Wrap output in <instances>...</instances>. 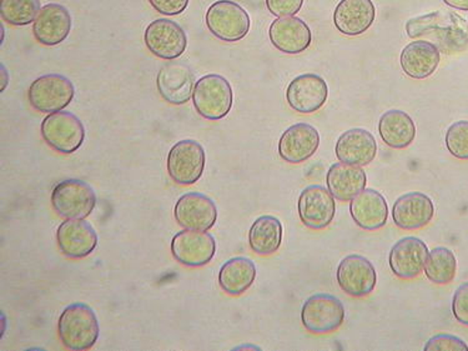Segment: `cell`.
Returning a JSON list of instances; mask_svg holds the SVG:
<instances>
[{"instance_id":"6da1fadb","label":"cell","mask_w":468,"mask_h":351,"mask_svg":"<svg viewBox=\"0 0 468 351\" xmlns=\"http://www.w3.org/2000/svg\"><path fill=\"white\" fill-rule=\"evenodd\" d=\"M406 33L411 39L427 40L443 54L464 52L468 48V22L447 10L416 16L406 23Z\"/></svg>"},{"instance_id":"7a4b0ae2","label":"cell","mask_w":468,"mask_h":351,"mask_svg":"<svg viewBox=\"0 0 468 351\" xmlns=\"http://www.w3.org/2000/svg\"><path fill=\"white\" fill-rule=\"evenodd\" d=\"M99 322L94 310L87 304H71L61 313L58 334L65 347L74 351L91 349L99 339Z\"/></svg>"},{"instance_id":"3957f363","label":"cell","mask_w":468,"mask_h":351,"mask_svg":"<svg viewBox=\"0 0 468 351\" xmlns=\"http://www.w3.org/2000/svg\"><path fill=\"white\" fill-rule=\"evenodd\" d=\"M234 94L228 80L218 74L205 75L197 81L193 103L197 114L207 121H220L232 108Z\"/></svg>"},{"instance_id":"277c9868","label":"cell","mask_w":468,"mask_h":351,"mask_svg":"<svg viewBox=\"0 0 468 351\" xmlns=\"http://www.w3.org/2000/svg\"><path fill=\"white\" fill-rule=\"evenodd\" d=\"M205 22L215 37L227 43L240 42L248 36L251 26L248 12L231 0H218L211 5Z\"/></svg>"},{"instance_id":"5b68a950","label":"cell","mask_w":468,"mask_h":351,"mask_svg":"<svg viewBox=\"0 0 468 351\" xmlns=\"http://www.w3.org/2000/svg\"><path fill=\"white\" fill-rule=\"evenodd\" d=\"M51 206L64 219H85L97 206V194L83 180L67 179L54 186Z\"/></svg>"},{"instance_id":"8992f818","label":"cell","mask_w":468,"mask_h":351,"mask_svg":"<svg viewBox=\"0 0 468 351\" xmlns=\"http://www.w3.org/2000/svg\"><path fill=\"white\" fill-rule=\"evenodd\" d=\"M44 142L61 154H73L83 145L85 128L77 115L69 112H58L48 115L42 122Z\"/></svg>"},{"instance_id":"52a82bcc","label":"cell","mask_w":468,"mask_h":351,"mask_svg":"<svg viewBox=\"0 0 468 351\" xmlns=\"http://www.w3.org/2000/svg\"><path fill=\"white\" fill-rule=\"evenodd\" d=\"M74 95V85L67 77L47 74L30 85L28 101L34 111L53 114L67 108L73 101Z\"/></svg>"},{"instance_id":"ba28073f","label":"cell","mask_w":468,"mask_h":351,"mask_svg":"<svg viewBox=\"0 0 468 351\" xmlns=\"http://www.w3.org/2000/svg\"><path fill=\"white\" fill-rule=\"evenodd\" d=\"M345 322V308L336 296L315 294L303 303L302 323L303 328L315 335L336 332Z\"/></svg>"},{"instance_id":"9c48e42d","label":"cell","mask_w":468,"mask_h":351,"mask_svg":"<svg viewBox=\"0 0 468 351\" xmlns=\"http://www.w3.org/2000/svg\"><path fill=\"white\" fill-rule=\"evenodd\" d=\"M205 168V150L195 141H181L167 155V173L179 186H193L199 182Z\"/></svg>"},{"instance_id":"30bf717a","label":"cell","mask_w":468,"mask_h":351,"mask_svg":"<svg viewBox=\"0 0 468 351\" xmlns=\"http://www.w3.org/2000/svg\"><path fill=\"white\" fill-rule=\"evenodd\" d=\"M144 42L149 52L163 60H174L183 56L187 37L179 24L160 18L150 23L145 30Z\"/></svg>"},{"instance_id":"8fae6325","label":"cell","mask_w":468,"mask_h":351,"mask_svg":"<svg viewBox=\"0 0 468 351\" xmlns=\"http://www.w3.org/2000/svg\"><path fill=\"white\" fill-rule=\"evenodd\" d=\"M302 223L313 230L329 228L336 214L335 197L321 186H310L303 190L297 203Z\"/></svg>"},{"instance_id":"7c38bea8","label":"cell","mask_w":468,"mask_h":351,"mask_svg":"<svg viewBox=\"0 0 468 351\" xmlns=\"http://www.w3.org/2000/svg\"><path fill=\"white\" fill-rule=\"evenodd\" d=\"M217 243L207 231L183 230L172 240V254L176 261L189 268H201L213 261Z\"/></svg>"},{"instance_id":"4fadbf2b","label":"cell","mask_w":468,"mask_h":351,"mask_svg":"<svg viewBox=\"0 0 468 351\" xmlns=\"http://www.w3.org/2000/svg\"><path fill=\"white\" fill-rule=\"evenodd\" d=\"M337 284L341 291L353 298H365L374 292L378 274L368 259L362 255H348L337 267Z\"/></svg>"},{"instance_id":"5bb4252c","label":"cell","mask_w":468,"mask_h":351,"mask_svg":"<svg viewBox=\"0 0 468 351\" xmlns=\"http://www.w3.org/2000/svg\"><path fill=\"white\" fill-rule=\"evenodd\" d=\"M329 97L326 81L317 74H303L289 84L286 101L292 111L300 114L319 112Z\"/></svg>"},{"instance_id":"9a60e30c","label":"cell","mask_w":468,"mask_h":351,"mask_svg":"<svg viewBox=\"0 0 468 351\" xmlns=\"http://www.w3.org/2000/svg\"><path fill=\"white\" fill-rule=\"evenodd\" d=\"M174 217L184 229L207 231L217 223V204L204 194H184L174 207Z\"/></svg>"},{"instance_id":"2e32d148","label":"cell","mask_w":468,"mask_h":351,"mask_svg":"<svg viewBox=\"0 0 468 351\" xmlns=\"http://www.w3.org/2000/svg\"><path fill=\"white\" fill-rule=\"evenodd\" d=\"M195 75L190 68L179 61L162 67L156 77L160 97L172 105H184L193 98Z\"/></svg>"},{"instance_id":"e0dca14e","label":"cell","mask_w":468,"mask_h":351,"mask_svg":"<svg viewBox=\"0 0 468 351\" xmlns=\"http://www.w3.org/2000/svg\"><path fill=\"white\" fill-rule=\"evenodd\" d=\"M429 253V248L419 238H404L389 251V268L396 277L411 281L418 278L425 269Z\"/></svg>"},{"instance_id":"ac0fdd59","label":"cell","mask_w":468,"mask_h":351,"mask_svg":"<svg viewBox=\"0 0 468 351\" xmlns=\"http://www.w3.org/2000/svg\"><path fill=\"white\" fill-rule=\"evenodd\" d=\"M320 134L313 125L299 122L283 132L279 142V155L289 165H302L315 154Z\"/></svg>"},{"instance_id":"d6986e66","label":"cell","mask_w":468,"mask_h":351,"mask_svg":"<svg viewBox=\"0 0 468 351\" xmlns=\"http://www.w3.org/2000/svg\"><path fill=\"white\" fill-rule=\"evenodd\" d=\"M270 42L283 54L296 56L309 49L313 33L303 19L285 16L274 20L269 29Z\"/></svg>"},{"instance_id":"ffe728a7","label":"cell","mask_w":468,"mask_h":351,"mask_svg":"<svg viewBox=\"0 0 468 351\" xmlns=\"http://www.w3.org/2000/svg\"><path fill=\"white\" fill-rule=\"evenodd\" d=\"M435 206L431 197L420 192L405 194L392 207V220L402 230H418L431 223Z\"/></svg>"},{"instance_id":"44dd1931","label":"cell","mask_w":468,"mask_h":351,"mask_svg":"<svg viewBox=\"0 0 468 351\" xmlns=\"http://www.w3.org/2000/svg\"><path fill=\"white\" fill-rule=\"evenodd\" d=\"M58 247L69 259H83L98 245L97 231L84 219H67L57 230Z\"/></svg>"},{"instance_id":"7402d4cb","label":"cell","mask_w":468,"mask_h":351,"mask_svg":"<svg viewBox=\"0 0 468 351\" xmlns=\"http://www.w3.org/2000/svg\"><path fill=\"white\" fill-rule=\"evenodd\" d=\"M71 30L69 10L56 3L44 5L33 23V34L37 43L56 47L63 43Z\"/></svg>"},{"instance_id":"603a6c76","label":"cell","mask_w":468,"mask_h":351,"mask_svg":"<svg viewBox=\"0 0 468 351\" xmlns=\"http://www.w3.org/2000/svg\"><path fill=\"white\" fill-rule=\"evenodd\" d=\"M376 9L371 0H341L334 13V24L341 34L358 37L371 28Z\"/></svg>"},{"instance_id":"cb8c5ba5","label":"cell","mask_w":468,"mask_h":351,"mask_svg":"<svg viewBox=\"0 0 468 351\" xmlns=\"http://www.w3.org/2000/svg\"><path fill=\"white\" fill-rule=\"evenodd\" d=\"M335 153L345 165L367 166L374 162L378 144L370 132L354 128L341 134L335 146Z\"/></svg>"},{"instance_id":"d4e9b609","label":"cell","mask_w":468,"mask_h":351,"mask_svg":"<svg viewBox=\"0 0 468 351\" xmlns=\"http://www.w3.org/2000/svg\"><path fill=\"white\" fill-rule=\"evenodd\" d=\"M350 214L355 224L361 229L375 231L388 223V206L380 192L365 189L351 200Z\"/></svg>"},{"instance_id":"484cf974","label":"cell","mask_w":468,"mask_h":351,"mask_svg":"<svg viewBox=\"0 0 468 351\" xmlns=\"http://www.w3.org/2000/svg\"><path fill=\"white\" fill-rule=\"evenodd\" d=\"M440 61V50L432 43L421 39L408 44L399 57L402 71L418 80L431 77L439 68Z\"/></svg>"},{"instance_id":"4316f807","label":"cell","mask_w":468,"mask_h":351,"mask_svg":"<svg viewBox=\"0 0 468 351\" xmlns=\"http://www.w3.org/2000/svg\"><path fill=\"white\" fill-rule=\"evenodd\" d=\"M326 184L335 199L351 202L367 189V173L362 166L335 163L327 172Z\"/></svg>"},{"instance_id":"83f0119b","label":"cell","mask_w":468,"mask_h":351,"mask_svg":"<svg viewBox=\"0 0 468 351\" xmlns=\"http://www.w3.org/2000/svg\"><path fill=\"white\" fill-rule=\"evenodd\" d=\"M378 133L389 148L405 149L415 141L416 125L408 112L394 109L381 115Z\"/></svg>"},{"instance_id":"f1b7e54d","label":"cell","mask_w":468,"mask_h":351,"mask_svg":"<svg viewBox=\"0 0 468 351\" xmlns=\"http://www.w3.org/2000/svg\"><path fill=\"white\" fill-rule=\"evenodd\" d=\"M256 279L254 261L244 257L232 258L218 271V285L228 295L239 296L249 291Z\"/></svg>"},{"instance_id":"f546056e","label":"cell","mask_w":468,"mask_h":351,"mask_svg":"<svg viewBox=\"0 0 468 351\" xmlns=\"http://www.w3.org/2000/svg\"><path fill=\"white\" fill-rule=\"evenodd\" d=\"M282 225L278 218L260 217L251 225L249 231V245L255 254L269 257L282 247Z\"/></svg>"},{"instance_id":"4dcf8cb0","label":"cell","mask_w":468,"mask_h":351,"mask_svg":"<svg viewBox=\"0 0 468 351\" xmlns=\"http://www.w3.org/2000/svg\"><path fill=\"white\" fill-rule=\"evenodd\" d=\"M425 275L436 285H447L456 277L457 261L450 249L439 247L432 249L427 257Z\"/></svg>"},{"instance_id":"1f68e13d","label":"cell","mask_w":468,"mask_h":351,"mask_svg":"<svg viewBox=\"0 0 468 351\" xmlns=\"http://www.w3.org/2000/svg\"><path fill=\"white\" fill-rule=\"evenodd\" d=\"M40 9V0H0L3 22L13 27H26L34 23Z\"/></svg>"},{"instance_id":"d6a6232c","label":"cell","mask_w":468,"mask_h":351,"mask_svg":"<svg viewBox=\"0 0 468 351\" xmlns=\"http://www.w3.org/2000/svg\"><path fill=\"white\" fill-rule=\"evenodd\" d=\"M445 143L451 155L460 160H468V122H453L446 133Z\"/></svg>"},{"instance_id":"836d02e7","label":"cell","mask_w":468,"mask_h":351,"mask_svg":"<svg viewBox=\"0 0 468 351\" xmlns=\"http://www.w3.org/2000/svg\"><path fill=\"white\" fill-rule=\"evenodd\" d=\"M425 351H468V346L463 339L449 334H440L427 342Z\"/></svg>"},{"instance_id":"e575fe53","label":"cell","mask_w":468,"mask_h":351,"mask_svg":"<svg viewBox=\"0 0 468 351\" xmlns=\"http://www.w3.org/2000/svg\"><path fill=\"white\" fill-rule=\"evenodd\" d=\"M303 0H266V6L278 18L293 16L302 10Z\"/></svg>"},{"instance_id":"d590c367","label":"cell","mask_w":468,"mask_h":351,"mask_svg":"<svg viewBox=\"0 0 468 351\" xmlns=\"http://www.w3.org/2000/svg\"><path fill=\"white\" fill-rule=\"evenodd\" d=\"M452 313L461 325L468 326V282H464L454 292Z\"/></svg>"},{"instance_id":"8d00e7d4","label":"cell","mask_w":468,"mask_h":351,"mask_svg":"<svg viewBox=\"0 0 468 351\" xmlns=\"http://www.w3.org/2000/svg\"><path fill=\"white\" fill-rule=\"evenodd\" d=\"M148 2L160 15L176 16L186 12L190 0H148Z\"/></svg>"},{"instance_id":"74e56055","label":"cell","mask_w":468,"mask_h":351,"mask_svg":"<svg viewBox=\"0 0 468 351\" xmlns=\"http://www.w3.org/2000/svg\"><path fill=\"white\" fill-rule=\"evenodd\" d=\"M442 2L451 8L468 12V0H442Z\"/></svg>"},{"instance_id":"f35d334b","label":"cell","mask_w":468,"mask_h":351,"mask_svg":"<svg viewBox=\"0 0 468 351\" xmlns=\"http://www.w3.org/2000/svg\"><path fill=\"white\" fill-rule=\"evenodd\" d=\"M0 68H2V71H0V80H2V88H0V91L3 93L9 84V73L8 70H6L5 64H2Z\"/></svg>"},{"instance_id":"ab89813d","label":"cell","mask_w":468,"mask_h":351,"mask_svg":"<svg viewBox=\"0 0 468 351\" xmlns=\"http://www.w3.org/2000/svg\"><path fill=\"white\" fill-rule=\"evenodd\" d=\"M244 349H255V350H260V347H258V346H242L235 347V350H244Z\"/></svg>"},{"instance_id":"60d3db41","label":"cell","mask_w":468,"mask_h":351,"mask_svg":"<svg viewBox=\"0 0 468 351\" xmlns=\"http://www.w3.org/2000/svg\"><path fill=\"white\" fill-rule=\"evenodd\" d=\"M5 26L2 24V44L5 43Z\"/></svg>"}]
</instances>
